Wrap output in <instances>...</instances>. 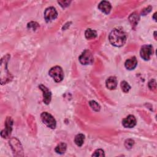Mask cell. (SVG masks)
<instances>
[{
    "mask_svg": "<svg viewBox=\"0 0 157 157\" xmlns=\"http://www.w3.org/2000/svg\"><path fill=\"white\" fill-rule=\"evenodd\" d=\"M110 43L115 47H122L126 43L127 35L120 29H114L109 36Z\"/></svg>",
    "mask_w": 157,
    "mask_h": 157,
    "instance_id": "obj_1",
    "label": "cell"
},
{
    "mask_svg": "<svg viewBox=\"0 0 157 157\" xmlns=\"http://www.w3.org/2000/svg\"><path fill=\"white\" fill-rule=\"evenodd\" d=\"M10 58L9 55H7L4 56V58L1 59V82L2 84H6L7 82L9 81L10 78V74L7 71V69L5 67L7 66V63L8 60Z\"/></svg>",
    "mask_w": 157,
    "mask_h": 157,
    "instance_id": "obj_2",
    "label": "cell"
},
{
    "mask_svg": "<svg viewBox=\"0 0 157 157\" xmlns=\"http://www.w3.org/2000/svg\"><path fill=\"white\" fill-rule=\"evenodd\" d=\"M49 74L56 82H61L64 77V72L62 68L58 66L50 69Z\"/></svg>",
    "mask_w": 157,
    "mask_h": 157,
    "instance_id": "obj_3",
    "label": "cell"
},
{
    "mask_svg": "<svg viewBox=\"0 0 157 157\" xmlns=\"http://www.w3.org/2000/svg\"><path fill=\"white\" fill-rule=\"evenodd\" d=\"M41 117L43 122L48 127L52 129L56 128V121L52 115L47 112H43L41 114Z\"/></svg>",
    "mask_w": 157,
    "mask_h": 157,
    "instance_id": "obj_4",
    "label": "cell"
},
{
    "mask_svg": "<svg viewBox=\"0 0 157 157\" xmlns=\"http://www.w3.org/2000/svg\"><path fill=\"white\" fill-rule=\"evenodd\" d=\"M78 60L83 65H87L93 62V56L90 50H85L82 52Z\"/></svg>",
    "mask_w": 157,
    "mask_h": 157,
    "instance_id": "obj_5",
    "label": "cell"
},
{
    "mask_svg": "<svg viewBox=\"0 0 157 157\" xmlns=\"http://www.w3.org/2000/svg\"><path fill=\"white\" fill-rule=\"evenodd\" d=\"M153 47L151 45H144L141 47L140 51V55L144 60H149L150 57L153 55Z\"/></svg>",
    "mask_w": 157,
    "mask_h": 157,
    "instance_id": "obj_6",
    "label": "cell"
},
{
    "mask_svg": "<svg viewBox=\"0 0 157 157\" xmlns=\"http://www.w3.org/2000/svg\"><path fill=\"white\" fill-rule=\"evenodd\" d=\"M13 120L11 117H7L5 123V129L1 131V135L3 138H7L11 135L12 130Z\"/></svg>",
    "mask_w": 157,
    "mask_h": 157,
    "instance_id": "obj_7",
    "label": "cell"
},
{
    "mask_svg": "<svg viewBox=\"0 0 157 157\" xmlns=\"http://www.w3.org/2000/svg\"><path fill=\"white\" fill-rule=\"evenodd\" d=\"M58 13L53 7H49L45 9L44 12V18L46 22H49L55 19L57 17Z\"/></svg>",
    "mask_w": 157,
    "mask_h": 157,
    "instance_id": "obj_8",
    "label": "cell"
},
{
    "mask_svg": "<svg viewBox=\"0 0 157 157\" xmlns=\"http://www.w3.org/2000/svg\"><path fill=\"white\" fill-rule=\"evenodd\" d=\"M136 124V120L135 116L132 115H128L122 120V125L125 128H133Z\"/></svg>",
    "mask_w": 157,
    "mask_h": 157,
    "instance_id": "obj_9",
    "label": "cell"
},
{
    "mask_svg": "<svg viewBox=\"0 0 157 157\" xmlns=\"http://www.w3.org/2000/svg\"><path fill=\"white\" fill-rule=\"evenodd\" d=\"M39 89L43 92V101L45 104H49L50 103L52 98V93L47 87L43 85L39 86Z\"/></svg>",
    "mask_w": 157,
    "mask_h": 157,
    "instance_id": "obj_10",
    "label": "cell"
},
{
    "mask_svg": "<svg viewBox=\"0 0 157 157\" xmlns=\"http://www.w3.org/2000/svg\"><path fill=\"white\" fill-rule=\"evenodd\" d=\"M111 4L107 1H101L98 5V9L99 10L103 12V13L106 14H108L110 12L111 10Z\"/></svg>",
    "mask_w": 157,
    "mask_h": 157,
    "instance_id": "obj_11",
    "label": "cell"
},
{
    "mask_svg": "<svg viewBox=\"0 0 157 157\" xmlns=\"http://www.w3.org/2000/svg\"><path fill=\"white\" fill-rule=\"evenodd\" d=\"M106 87L109 90H114L117 86V80L115 77H109L106 82Z\"/></svg>",
    "mask_w": 157,
    "mask_h": 157,
    "instance_id": "obj_12",
    "label": "cell"
},
{
    "mask_svg": "<svg viewBox=\"0 0 157 157\" xmlns=\"http://www.w3.org/2000/svg\"><path fill=\"white\" fill-rule=\"evenodd\" d=\"M137 64V61L136 57H133L130 59H128L125 63V68L128 70H133L135 69Z\"/></svg>",
    "mask_w": 157,
    "mask_h": 157,
    "instance_id": "obj_13",
    "label": "cell"
},
{
    "mask_svg": "<svg viewBox=\"0 0 157 157\" xmlns=\"http://www.w3.org/2000/svg\"><path fill=\"white\" fill-rule=\"evenodd\" d=\"M66 144L64 142H61L60 144H59L55 148V150L58 154H63L65 153V152L66 150Z\"/></svg>",
    "mask_w": 157,
    "mask_h": 157,
    "instance_id": "obj_14",
    "label": "cell"
},
{
    "mask_svg": "<svg viewBox=\"0 0 157 157\" xmlns=\"http://www.w3.org/2000/svg\"><path fill=\"white\" fill-rule=\"evenodd\" d=\"M84 140L85 136L83 135V134H78V135L76 136L74 142L77 146L81 147L83 145V144H84Z\"/></svg>",
    "mask_w": 157,
    "mask_h": 157,
    "instance_id": "obj_15",
    "label": "cell"
},
{
    "mask_svg": "<svg viewBox=\"0 0 157 157\" xmlns=\"http://www.w3.org/2000/svg\"><path fill=\"white\" fill-rule=\"evenodd\" d=\"M85 37L87 39H94L97 36V33L95 30L91 29H87L85 31Z\"/></svg>",
    "mask_w": 157,
    "mask_h": 157,
    "instance_id": "obj_16",
    "label": "cell"
},
{
    "mask_svg": "<svg viewBox=\"0 0 157 157\" xmlns=\"http://www.w3.org/2000/svg\"><path fill=\"white\" fill-rule=\"evenodd\" d=\"M139 16H137L136 13H133L129 17V20H130V22H131V24H132L133 26H136L137 24L138 23V21H139Z\"/></svg>",
    "mask_w": 157,
    "mask_h": 157,
    "instance_id": "obj_17",
    "label": "cell"
},
{
    "mask_svg": "<svg viewBox=\"0 0 157 157\" xmlns=\"http://www.w3.org/2000/svg\"><path fill=\"white\" fill-rule=\"evenodd\" d=\"M120 87L122 88V91L125 92V93H128L131 89V87L126 81H122L120 84Z\"/></svg>",
    "mask_w": 157,
    "mask_h": 157,
    "instance_id": "obj_18",
    "label": "cell"
},
{
    "mask_svg": "<svg viewBox=\"0 0 157 157\" xmlns=\"http://www.w3.org/2000/svg\"><path fill=\"white\" fill-rule=\"evenodd\" d=\"M89 104L90 106V107L92 108L93 110L96 112H98L100 110V106L98 104V103H97L96 101H90L89 102Z\"/></svg>",
    "mask_w": 157,
    "mask_h": 157,
    "instance_id": "obj_19",
    "label": "cell"
},
{
    "mask_svg": "<svg viewBox=\"0 0 157 157\" xmlns=\"http://www.w3.org/2000/svg\"><path fill=\"white\" fill-rule=\"evenodd\" d=\"M134 144H135V142L133 139H129L125 141V146L126 148L127 149H130L132 148V147L133 146Z\"/></svg>",
    "mask_w": 157,
    "mask_h": 157,
    "instance_id": "obj_20",
    "label": "cell"
},
{
    "mask_svg": "<svg viewBox=\"0 0 157 157\" xmlns=\"http://www.w3.org/2000/svg\"><path fill=\"white\" fill-rule=\"evenodd\" d=\"M27 27H28V28H29V29L36 30L37 29V28L39 27V25H38V23H36V22H31L30 23H29L28 24Z\"/></svg>",
    "mask_w": 157,
    "mask_h": 157,
    "instance_id": "obj_21",
    "label": "cell"
},
{
    "mask_svg": "<svg viewBox=\"0 0 157 157\" xmlns=\"http://www.w3.org/2000/svg\"><path fill=\"white\" fill-rule=\"evenodd\" d=\"M104 152L102 149L96 150L95 153L92 155V156H104Z\"/></svg>",
    "mask_w": 157,
    "mask_h": 157,
    "instance_id": "obj_22",
    "label": "cell"
},
{
    "mask_svg": "<svg viewBox=\"0 0 157 157\" xmlns=\"http://www.w3.org/2000/svg\"><path fill=\"white\" fill-rule=\"evenodd\" d=\"M156 81L155 80H151L149 83V87L150 90H155L156 89Z\"/></svg>",
    "mask_w": 157,
    "mask_h": 157,
    "instance_id": "obj_23",
    "label": "cell"
},
{
    "mask_svg": "<svg viewBox=\"0 0 157 157\" xmlns=\"http://www.w3.org/2000/svg\"><path fill=\"white\" fill-rule=\"evenodd\" d=\"M58 3L60 4V6L62 7H68L69 5H70L71 1H58Z\"/></svg>",
    "mask_w": 157,
    "mask_h": 157,
    "instance_id": "obj_24",
    "label": "cell"
},
{
    "mask_svg": "<svg viewBox=\"0 0 157 157\" xmlns=\"http://www.w3.org/2000/svg\"><path fill=\"white\" fill-rule=\"evenodd\" d=\"M151 9H152V7H151L150 6H149V7H148L145 8V9H144V10H143V11H142V14L143 16L146 15L147 13H149V12H150Z\"/></svg>",
    "mask_w": 157,
    "mask_h": 157,
    "instance_id": "obj_25",
    "label": "cell"
},
{
    "mask_svg": "<svg viewBox=\"0 0 157 157\" xmlns=\"http://www.w3.org/2000/svg\"><path fill=\"white\" fill-rule=\"evenodd\" d=\"M155 16H156V13H155V14H154V20H156Z\"/></svg>",
    "mask_w": 157,
    "mask_h": 157,
    "instance_id": "obj_26",
    "label": "cell"
},
{
    "mask_svg": "<svg viewBox=\"0 0 157 157\" xmlns=\"http://www.w3.org/2000/svg\"><path fill=\"white\" fill-rule=\"evenodd\" d=\"M154 35H155V39H156V31H155Z\"/></svg>",
    "mask_w": 157,
    "mask_h": 157,
    "instance_id": "obj_27",
    "label": "cell"
}]
</instances>
